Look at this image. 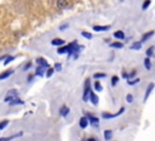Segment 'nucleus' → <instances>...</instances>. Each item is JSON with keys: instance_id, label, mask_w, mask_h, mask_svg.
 Here are the masks:
<instances>
[{"instance_id": "nucleus-37", "label": "nucleus", "mask_w": 155, "mask_h": 141, "mask_svg": "<svg viewBox=\"0 0 155 141\" xmlns=\"http://www.w3.org/2000/svg\"><path fill=\"white\" fill-rule=\"evenodd\" d=\"M87 141H97V140H96L95 137H88V139H87Z\"/></svg>"}, {"instance_id": "nucleus-14", "label": "nucleus", "mask_w": 155, "mask_h": 141, "mask_svg": "<svg viewBox=\"0 0 155 141\" xmlns=\"http://www.w3.org/2000/svg\"><path fill=\"white\" fill-rule=\"evenodd\" d=\"M36 63H38L39 66H41V67H45V68H47V67H48L46 60H45V58H43V57H39V58L36 60Z\"/></svg>"}, {"instance_id": "nucleus-2", "label": "nucleus", "mask_w": 155, "mask_h": 141, "mask_svg": "<svg viewBox=\"0 0 155 141\" xmlns=\"http://www.w3.org/2000/svg\"><path fill=\"white\" fill-rule=\"evenodd\" d=\"M90 93H91V86H90V79H86V81H85V89H84L83 101L87 102V101H88V97H90Z\"/></svg>"}, {"instance_id": "nucleus-26", "label": "nucleus", "mask_w": 155, "mask_h": 141, "mask_svg": "<svg viewBox=\"0 0 155 141\" xmlns=\"http://www.w3.org/2000/svg\"><path fill=\"white\" fill-rule=\"evenodd\" d=\"M139 81H141V79L136 78V79H130V80L127 81V84H128V85H136V84H138Z\"/></svg>"}, {"instance_id": "nucleus-7", "label": "nucleus", "mask_w": 155, "mask_h": 141, "mask_svg": "<svg viewBox=\"0 0 155 141\" xmlns=\"http://www.w3.org/2000/svg\"><path fill=\"white\" fill-rule=\"evenodd\" d=\"M154 86H155L154 83H150V84L148 85L147 91H145V95H144V102H145V101L148 100V97L150 96V94H151V91H153V89H154Z\"/></svg>"}, {"instance_id": "nucleus-30", "label": "nucleus", "mask_w": 155, "mask_h": 141, "mask_svg": "<svg viewBox=\"0 0 155 141\" xmlns=\"http://www.w3.org/2000/svg\"><path fill=\"white\" fill-rule=\"evenodd\" d=\"M53 72H55V68H48L47 72H46V77H47V78H50V77L53 74Z\"/></svg>"}, {"instance_id": "nucleus-1", "label": "nucleus", "mask_w": 155, "mask_h": 141, "mask_svg": "<svg viewBox=\"0 0 155 141\" xmlns=\"http://www.w3.org/2000/svg\"><path fill=\"white\" fill-rule=\"evenodd\" d=\"M124 112H125V107H121V108L119 109V112H116V113L103 112L102 113V118H103V119H113V118H116V117H119V116H121Z\"/></svg>"}, {"instance_id": "nucleus-5", "label": "nucleus", "mask_w": 155, "mask_h": 141, "mask_svg": "<svg viewBox=\"0 0 155 141\" xmlns=\"http://www.w3.org/2000/svg\"><path fill=\"white\" fill-rule=\"evenodd\" d=\"M88 119H87V117L86 116H84V117H81L80 118V121H79V127L81 128V129H86L88 127Z\"/></svg>"}, {"instance_id": "nucleus-3", "label": "nucleus", "mask_w": 155, "mask_h": 141, "mask_svg": "<svg viewBox=\"0 0 155 141\" xmlns=\"http://www.w3.org/2000/svg\"><path fill=\"white\" fill-rule=\"evenodd\" d=\"M86 117H87L88 123H90L91 125H93V127H98V125H100V119H98L97 117L92 116V114H90V113H86Z\"/></svg>"}, {"instance_id": "nucleus-21", "label": "nucleus", "mask_w": 155, "mask_h": 141, "mask_svg": "<svg viewBox=\"0 0 155 141\" xmlns=\"http://www.w3.org/2000/svg\"><path fill=\"white\" fill-rule=\"evenodd\" d=\"M154 50H155L154 46H150V48H148L147 51H145V55H147V57H149V58H150V57L154 55Z\"/></svg>"}, {"instance_id": "nucleus-20", "label": "nucleus", "mask_w": 155, "mask_h": 141, "mask_svg": "<svg viewBox=\"0 0 155 141\" xmlns=\"http://www.w3.org/2000/svg\"><path fill=\"white\" fill-rule=\"evenodd\" d=\"M12 72H13L12 69H9V71H6V72L1 73V74H0V80H1V79H5V78H7L9 76H11Z\"/></svg>"}, {"instance_id": "nucleus-8", "label": "nucleus", "mask_w": 155, "mask_h": 141, "mask_svg": "<svg viewBox=\"0 0 155 141\" xmlns=\"http://www.w3.org/2000/svg\"><path fill=\"white\" fill-rule=\"evenodd\" d=\"M110 29V26H93L95 32H107Z\"/></svg>"}, {"instance_id": "nucleus-23", "label": "nucleus", "mask_w": 155, "mask_h": 141, "mask_svg": "<svg viewBox=\"0 0 155 141\" xmlns=\"http://www.w3.org/2000/svg\"><path fill=\"white\" fill-rule=\"evenodd\" d=\"M105 77H107L105 73H95V74H93V78L97 79V80H100L101 78H105Z\"/></svg>"}, {"instance_id": "nucleus-38", "label": "nucleus", "mask_w": 155, "mask_h": 141, "mask_svg": "<svg viewBox=\"0 0 155 141\" xmlns=\"http://www.w3.org/2000/svg\"><path fill=\"white\" fill-rule=\"evenodd\" d=\"M4 141H5V140H4ZM6 141H9V140H6Z\"/></svg>"}, {"instance_id": "nucleus-13", "label": "nucleus", "mask_w": 155, "mask_h": 141, "mask_svg": "<svg viewBox=\"0 0 155 141\" xmlns=\"http://www.w3.org/2000/svg\"><path fill=\"white\" fill-rule=\"evenodd\" d=\"M114 38L119 39V40H123V39H125V33L123 31H116V32H114Z\"/></svg>"}, {"instance_id": "nucleus-27", "label": "nucleus", "mask_w": 155, "mask_h": 141, "mask_svg": "<svg viewBox=\"0 0 155 141\" xmlns=\"http://www.w3.org/2000/svg\"><path fill=\"white\" fill-rule=\"evenodd\" d=\"M149 5H150V0H144L143 5H142V10H147L149 8Z\"/></svg>"}, {"instance_id": "nucleus-22", "label": "nucleus", "mask_w": 155, "mask_h": 141, "mask_svg": "<svg viewBox=\"0 0 155 141\" xmlns=\"http://www.w3.org/2000/svg\"><path fill=\"white\" fill-rule=\"evenodd\" d=\"M44 68H45V67H41V66H39V67L36 68V72H35L36 76H39V77L44 76Z\"/></svg>"}, {"instance_id": "nucleus-17", "label": "nucleus", "mask_w": 155, "mask_h": 141, "mask_svg": "<svg viewBox=\"0 0 155 141\" xmlns=\"http://www.w3.org/2000/svg\"><path fill=\"white\" fill-rule=\"evenodd\" d=\"M93 89H95V90H97L98 93L103 90V86H102V84H101L100 80H96L95 81V84H93Z\"/></svg>"}, {"instance_id": "nucleus-11", "label": "nucleus", "mask_w": 155, "mask_h": 141, "mask_svg": "<svg viewBox=\"0 0 155 141\" xmlns=\"http://www.w3.org/2000/svg\"><path fill=\"white\" fill-rule=\"evenodd\" d=\"M60 114L62 116V117H67L68 114H69V107H67V106H62L60 109Z\"/></svg>"}, {"instance_id": "nucleus-28", "label": "nucleus", "mask_w": 155, "mask_h": 141, "mask_svg": "<svg viewBox=\"0 0 155 141\" xmlns=\"http://www.w3.org/2000/svg\"><path fill=\"white\" fill-rule=\"evenodd\" d=\"M81 35H83L84 38H86V39H92V34L88 32H81Z\"/></svg>"}, {"instance_id": "nucleus-10", "label": "nucleus", "mask_w": 155, "mask_h": 141, "mask_svg": "<svg viewBox=\"0 0 155 141\" xmlns=\"http://www.w3.org/2000/svg\"><path fill=\"white\" fill-rule=\"evenodd\" d=\"M154 31H149V32H147L145 34H143V36H142V39H141V43H144V41H147L149 38H151V36L154 35Z\"/></svg>"}, {"instance_id": "nucleus-9", "label": "nucleus", "mask_w": 155, "mask_h": 141, "mask_svg": "<svg viewBox=\"0 0 155 141\" xmlns=\"http://www.w3.org/2000/svg\"><path fill=\"white\" fill-rule=\"evenodd\" d=\"M51 44L55 45V46H63V45L66 44V41H64L63 39H61V38H55V39L51 41Z\"/></svg>"}, {"instance_id": "nucleus-4", "label": "nucleus", "mask_w": 155, "mask_h": 141, "mask_svg": "<svg viewBox=\"0 0 155 141\" xmlns=\"http://www.w3.org/2000/svg\"><path fill=\"white\" fill-rule=\"evenodd\" d=\"M15 99H17V91H16V90H11V91H9L7 96L5 97V101L11 103V102L15 100Z\"/></svg>"}, {"instance_id": "nucleus-15", "label": "nucleus", "mask_w": 155, "mask_h": 141, "mask_svg": "<svg viewBox=\"0 0 155 141\" xmlns=\"http://www.w3.org/2000/svg\"><path fill=\"white\" fill-rule=\"evenodd\" d=\"M110 48H113V49H123L124 44L121 43V41H113V43H110Z\"/></svg>"}, {"instance_id": "nucleus-6", "label": "nucleus", "mask_w": 155, "mask_h": 141, "mask_svg": "<svg viewBox=\"0 0 155 141\" xmlns=\"http://www.w3.org/2000/svg\"><path fill=\"white\" fill-rule=\"evenodd\" d=\"M98 96L96 95L95 93H93V90H91V93H90V97H88V101H91V103L92 105H95V106H97L98 105Z\"/></svg>"}, {"instance_id": "nucleus-12", "label": "nucleus", "mask_w": 155, "mask_h": 141, "mask_svg": "<svg viewBox=\"0 0 155 141\" xmlns=\"http://www.w3.org/2000/svg\"><path fill=\"white\" fill-rule=\"evenodd\" d=\"M113 139V131L109 129L104 130V140L105 141H110Z\"/></svg>"}, {"instance_id": "nucleus-34", "label": "nucleus", "mask_w": 155, "mask_h": 141, "mask_svg": "<svg viewBox=\"0 0 155 141\" xmlns=\"http://www.w3.org/2000/svg\"><path fill=\"white\" fill-rule=\"evenodd\" d=\"M123 78H125V79H128V74L125 71H123Z\"/></svg>"}, {"instance_id": "nucleus-36", "label": "nucleus", "mask_w": 155, "mask_h": 141, "mask_svg": "<svg viewBox=\"0 0 155 141\" xmlns=\"http://www.w3.org/2000/svg\"><path fill=\"white\" fill-rule=\"evenodd\" d=\"M66 28H68V23L63 24V26H61V29H62V31H63V29H66Z\"/></svg>"}, {"instance_id": "nucleus-16", "label": "nucleus", "mask_w": 155, "mask_h": 141, "mask_svg": "<svg viewBox=\"0 0 155 141\" xmlns=\"http://www.w3.org/2000/svg\"><path fill=\"white\" fill-rule=\"evenodd\" d=\"M68 5V0H57V8L64 9Z\"/></svg>"}, {"instance_id": "nucleus-32", "label": "nucleus", "mask_w": 155, "mask_h": 141, "mask_svg": "<svg viewBox=\"0 0 155 141\" xmlns=\"http://www.w3.org/2000/svg\"><path fill=\"white\" fill-rule=\"evenodd\" d=\"M6 125H7V121L1 122V123H0V130H1V129H4V128L6 127Z\"/></svg>"}, {"instance_id": "nucleus-29", "label": "nucleus", "mask_w": 155, "mask_h": 141, "mask_svg": "<svg viewBox=\"0 0 155 141\" xmlns=\"http://www.w3.org/2000/svg\"><path fill=\"white\" fill-rule=\"evenodd\" d=\"M126 101H127L128 103H132V102H133V96H132L131 94H127V95H126Z\"/></svg>"}, {"instance_id": "nucleus-31", "label": "nucleus", "mask_w": 155, "mask_h": 141, "mask_svg": "<svg viewBox=\"0 0 155 141\" xmlns=\"http://www.w3.org/2000/svg\"><path fill=\"white\" fill-rule=\"evenodd\" d=\"M136 74H137V71H136V69H133V71H132V72L128 74V79H132V78H133Z\"/></svg>"}, {"instance_id": "nucleus-33", "label": "nucleus", "mask_w": 155, "mask_h": 141, "mask_svg": "<svg viewBox=\"0 0 155 141\" xmlns=\"http://www.w3.org/2000/svg\"><path fill=\"white\" fill-rule=\"evenodd\" d=\"M62 69V65L61 63H56L55 65V71H61Z\"/></svg>"}, {"instance_id": "nucleus-24", "label": "nucleus", "mask_w": 155, "mask_h": 141, "mask_svg": "<svg viewBox=\"0 0 155 141\" xmlns=\"http://www.w3.org/2000/svg\"><path fill=\"white\" fill-rule=\"evenodd\" d=\"M141 46H142V43L138 41V43H133V44L131 45V49H132V50H139Z\"/></svg>"}, {"instance_id": "nucleus-18", "label": "nucleus", "mask_w": 155, "mask_h": 141, "mask_svg": "<svg viewBox=\"0 0 155 141\" xmlns=\"http://www.w3.org/2000/svg\"><path fill=\"white\" fill-rule=\"evenodd\" d=\"M69 51V49H68V45L67 46H62V48H58L57 50V54H60V55H63V54H68Z\"/></svg>"}, {"instance_id": "nucleus-19", "label": "nucleus", "mask_w": 155, "mask_h": 141, "mask_svg": "<svg viewBox=\"0 0 155 141\" xmlns=\"http://www.w3.org/2000/svg\"><path fill=\"white\" fill-rule=\"evenodd\" d=\"M144 67H145V69L150 71V68H151V61H150V58H149V57L144 58Z\"/></svg>"}, {"instance_id": "nucleus-25", "label": "nucleus", "mask_w": 155, "mask_h": 141, "mask_svg": "<svg viewBox=\"0 0 155 141\" xmlns=\"http://www.w3.org/2000/svg\"><path fill=\"white\" fill-rule=\"evenodd\" d=\"M118 81H119V77H118V76H113V77H111V86H113V88L118 84Z\"/></svg>"}, {"instance_id": "nucleus-35", "label": "nucleus", "mask_w": 155, "mask_h": 141, "mask_svg": "<svg viewBox=\"0 0 155 141\" xmlns=\"http://www.w3.org/2000/svg\"><path fill=\"white\" fill-rule=\"evenodd\" d=\"M12 60H13V57H9V58H7V60H6V61H5V65H7V63H9V62H11V61Z\"/></svg>"}]
</instances>
